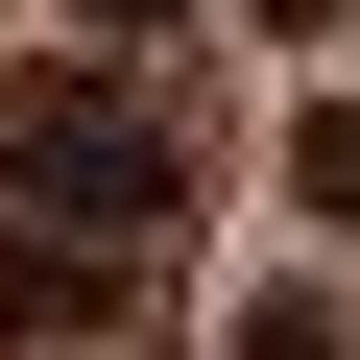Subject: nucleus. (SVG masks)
I'll return each instance as SVG.
<instances>
[{
	"label": "nucleus",
	"mask_w": 360,
	"mask_h": 360,
	"mask_svg": "<svg viewBox=\"0 0 360 360\" xmlns=\"http://www.w3.org/2000/svg\"><path fill=\"white\" fill-rule=\"evenodd\" d=\"M0 217H72V240H168V217H193V144H168L120 72H0Z\"/></svg>",
	"instance_id": "obj_1"
},
{
	"label": "nucleus",
	"mask_w": 360,
	"mask_h": 360,
	"mask_svg": "<svg viewBox=\"0 0 360 360\" xmlns=\"http://www.w3.org/2000/svg\"><path fill=\"white\" fill-rule=\"evenodd\" d=\"M168 240H72V217H0V336H120Z\"/></svg>",
	"instance_id": "obj_2"
},
{
	"label": "nucleus",
	"mask_w": 360,
	"mask_h": 360,
	"mask_svg": "<svg viewBox=\"0 0 360 360\" xmlns=\"http://www.w3.org/2000/svg\"><path fill=\"white\" fill-rule=\"evenodd\" d=\"M288 193H312V240H360V96H312V120H288Z\"/></svg>",
	"instance_id": "obj_3"
},
{
	"label": "nucleus",
	"mask_w": 360,
	"mask_h": 360,
	"mask_svg": "<svg viewBox=\"0 0 360 360\" xmlns=\"http://www.w3.org/2000/svg\"><path fill=\"white\" fill-rule=\"evenodd\" d=\"M217 360H336V312H312V288H264V312H240Z\"/></svg>",
	"instance_id": "obj_4"
},
{
	"label": "nucleus",
	"mask_w": 360,
	"mask_h": 360,
	"mask_svg": "<svg viewBox=\"0 0 360 360\" xmlns=\"http://www.w3.org/2000/svg\"><path fill=\"white\" fill-rule=\"evenodd\" d=\"M72 25H96V49H168V25H193V0H72Z\"/></svg>",
	"instance_id": "obj_5"
},
{
	"label": "nucleus",
	"mask_w": 360,
	"mask_h": 360,
	"mask_svg": "<svg viewBox=\"0 0 360 360\" xmlns=\"http://www.w3.org/2000/svg\"><path fill=\"white\" fill-rule=\"evenodd\" d=\"M264 25H336V0H264Z\"/></svg>",
	"instance_id": "obj_6"
}]
</instances>
